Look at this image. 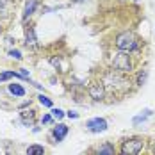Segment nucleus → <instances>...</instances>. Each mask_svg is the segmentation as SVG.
<instances>
[{
	"label": "nucleus",
	"mask_w": 155,
	"mask_h": 155,
	"mask_svg": "<svg viewBox=\"0 0 155 155\" xmlns=\"http://www.w3.org/2000/svg\"><path fill=\"white\" fill-rule=\"evenodd\" d=\"M128 80L123 77V73L116 71V70H110L104 75V86L110 87V89H127L128 87Z\"/></svg>",
	"instance_id": "obj_1"
},
{
	"label": "nucleus",
	"mask_w": 155,
	"mask_h": 155,
	"mask_svg": "<svg viewBox=\"0 0 155 155\" xmlns=\"http://www.w3.org/2000/svg\"><path fill=\"white\" fill-rule=\"evenodd\" d=\"M112 68L120 73H130L132 71V61L127 52H118L112 57Z\"/></svg>",
	"instance_id": "obj_2"
},
{
	"label": "nucleus",
	"mask_w": 155,
	"mask_h": 155,
	"mask_svg": "<svg viewBox=\"0 0 155 155\" xmlns=\"http://www.w3.org/2000/svg\"><path fill=\"white\" fill-rule=\"evenodd\" d=\"M116 47L121 52H130V50H134L137 47V39H136V36L132 32H121L116 38Z\"/></svg>",
	"instance_id": "obj_3"
},
{
	"label": "nucleus",
	"mask_w": 155,
	"mask_h": 155,
	"mask_svg": "<svg viewBox=\"0 0 155 155\" xmlns=\"http://www.w3.org/2000/svg\"><path fill=\"white\" fill-rule=\"evenodd\" d=\"M143 150V141L139 137H134V139H127L121 144V153L123 155H137Z\"/></svg>",
	"instance_id": "obj_4"
},
{
	"label": "nucleus",
	"mask_w": 155,
	"mask_h": 155,
	"mask_svg": "<svg viewBox=\"0 0 155 155\" xmlns=\"http://www.w3.org/2000/svg\"><path fill=\"white\" fill-rule=\"evenodd\" d=\"M86 127L89 132H104V130H107V121L102 118H94V120H89Z\"/></svg>",
	"instance_id": "obj_5"
},
{
	"label": "nucleus",
	"mask_w": 155,
	"mask_h": 155,
	"mask_svg": "<svg viewBox=\"0 0 155 155\" xmlns=\"http://www.w3.org/2000/svg\"><path fill=\"white\" fill-rule=\"evenodd\" d=\"M15 9V2L13 0H0V20L9 18Z\"/></svg>",
	"instance_id": "obj_6"
},
{
	"label": "nucleus",
	"mask_w": 155,
	"mask_h": 155,
	"mask_svg": "<svg viewBox=\"0 0 155 155\" xmlns=\"http://www.w3.org/2000/svg\"><path fill=\"white\" fill-rule=\"evenodd\" d=\"M89 96L93 100H102L105 96V91H104V86L102 84H91L89 86Z\"/></svg>",
	"instance_id": "obj_7"
},
{
	"label": "nucleus",
	"mask_w": 155,
	"mask_h": 155,
	"mask_svg": "<svg viewBox=\"0 0 155 155\" xmlns=\"http://www.w3.org/2000/svg\"><path fill=\"white\" fill-rule=\"evenodd\" d=\"M66 134H68V127H66V125L59 123L57 127H55V128H54V137H55L57 141H62Z\"/></svg>",
	"instance_id": "obj_8"
},
{
	"label": "nucleus",
	"mask_w": 155,
	"mask_h": 155,
	"mask_svg": "<svg viewBox=\"0 0 155 155\" xmlns=\"http://www.w3.org/2000/svg\"><path fill=\"white\" fill-rule=\"evenodd\" d=\"M27 155H45V148L41 144H31L27 148Z\"/></svg>",
	"instance_id": "obj_9"
},
{
	"label": "nucleus",
	"mask_w": 155,
	"mask_h": 155,
	"mask_svg": "<svg viewBox=\"0 0 155 155\" xmlns=\"http://www.w3.org/2000/svg\"><path fill=\"white\" fill-rule=\"evenodd\" d=\"M9 93L15 94V96H23L25 94V89L20 84H9Z\"/></svg>",
	"instance_id": "obj_10"
},
{
	"label": "nucleus",
	"mask_w": 155,
	"mask_h": 155,
	"mask_svg": "<svg viewBox=\"0 0 155 155\" xmlns=\"http://www.w3.org/2000/svg\"><path fill=\"white\" fill-rule=\"evenodd\" d=\"M98 155H114V146L109 144V143L102 144V146L98 148Z\"/></svg>",
	"instance_id": "obj_11"
},
{
	"label": "nucleus",
	"mask_w": 155,
	"mask_h": 155,
	"mask_svg": "<svg viewBox=\"0 0 155 155\" xmlns=\"http://www.w3.org/2000/svg\"><path fill=\"white\" fill-rule=\"evenodd\" d=\"M21 121L25 125L34 123V110H23V112H21Z\"/></svg>",
	"instance_id": "obj_12"
},
{
	"label": "nucleus",
	"mask_w": 155,
	"mask_h": 155,
	"mask_svg": "<svg viewBox=\"0 0 155 155\" xmlns=\"http://www.w3.org/2000/svg\"><path fill=\"white\" fill-rule=\"evenodd\" d=\"M36 5H38V0H27V4H25V18H29L34 13Z\"/></svg>",
	"instance_id": "obj_13"
},
{
	"label": "nucleus",
	"mask_w": 155,
	"mask_h": 155,
	"mask_svg": "<svg viewBox=\"0 0 155 155\" xmlns=\"http://www.w3.org/2000/svg\"><path fill=\"white\" fill-rule=\"evenodd\" d=\"M13 77H21V75H18L15 71H4V73H0V82H5V80H9Z\"/></svg>",
	"instance_id": "obj_14"
},
{
	"label": "nucleus",
	"mask_w": 155,
	"mask_h": 155,
	"mask_svg": "<svg viewBox=\"0 0 155 155\" xmlns=\"http://www.w3.org/2000/svg\"><path fill=\"white\" fill-rule=\"evenodd\" d=\"M27 45H36V34H34V29H29L27 31V38H25Z\"/></svg>",
	"instance_id": "obj_15"
},
{
	"label": "nucleus",
	"mask_w": 155,
	"mask_h": 155,
	"mask_svg": "<svg viewBox=\"0 0 155 155\" xmlns=\"http://www.w3.org/2000/svg\"><path fill=\"white\" fill-rule=\"evenodd\" d=\"M39 104H41V105H45V107H52V100L47 98V96H43V94L39 96Z\"/></svg>",
	"instance_id": "obj_16"
},
{
	"label": "nucleus",
	"mask_w": 155,
	"mask_h": 155,
	"mask_svg": "<svg viewBox=\"0 0 155 155\" xmlns=\"http://www.w3.org/2000/svg\"><path fill=\"white\" fill-rule=\"evenodd\" d=\"M52 116H54L55 120H61L62 116H64V112H62L61 109H52Z\"/></svg>",
	"instance_id": "obj_17"
},
{
	"label": "nucleus",
	"mask_w": 155,
	"mask_h": 155,
	"mask_svg": "<svg viewBox=\"0 0 155 155\" xmlns=\"http://www.w3.org/2000/svg\"><path fill=\"white\" fill-rule=\"evenodd\" d=\"M9 55H11V57H15V59H18V61L21 59V54H20L18 50H11V52H9Z\"/></svg>",
	"instance_id": "obj_18"
},
{
	"label": "nucleus",
	"mask_w": 155,
	"mask_h": 155,
	"mask_svg": "<svg viewBox=\"0 0 155 155\" xmlns=\"http://www.w3.org/2000/svg\"><path fill=\"white\" fill-rule=\"evenodd\" d=\"M66 116H68V118H78V114H77V112H73V110H70Z\"/></svg>",
	"instance_id": "obj_19"
},
{
	"label": "nucleus",
	"mask_w": 155,
	"mask_h": 155,
	"mask_svg": "<svg viewBox=\"0 0 155 155\" xmlns=\"http://www.w3.org/2000/svg\"><path fill=\"white\" fill-rule=\"evenodd\" d=\"M52 121V116H43V123H50Z\"/></svg>",
	"instance_id": "obj_20"
},
{
	"label": "nucleus",
	"mask_w": 155,
	"mask_h": 155,
	"mask_svg": "<svg viewBox=\"0 0 155 155\" xmlns=\"http://www.w3.org/2000/svg\"><path fill=\"white\" fill-rule=\"evenodd\" d=\"M52 64H54V66H59V59H55V57H54V59H52Z\"/></svg>",
	"instance_id": "obj_21"
},
{
	"label": "nucleus",
	"mask_w": 155,
	"mask_h": 155,
	"mask_svg": "<svg viewBox=\"0 0 155 155\" xmlns=\"http://www.w3.org/2000/svg\"><path fill=\"white\" fill-rule=\"evenodd\" d=\"M77 2H82V0H77Z\"/></svg>",
	"instance_id": "obj_22"
}]
</instances>
